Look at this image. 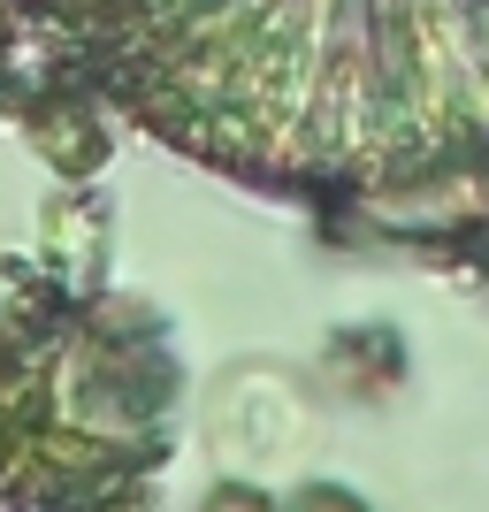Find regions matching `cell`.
<instances>
[{
	"mask_svg": "<svg viewBox=\"0 0 489 512\" xmlns=\"http://www.w3.org/2000/svg\"><path fill=\"white\" fill-rule=\"evenodd\" d=\"M199 512H276V497H268V490H253V482H214Z\"/></svg>",
	"mask_w": 489,
	"mask_h": 512,
	"instance_id": "5",
	"label": "cell"
},
{
	"mask_svg": "<svg viewBox=\"0 0 489 512\" xmlns=\"http://www.w3.org/2000/svg\"><path fill=\"white\" fill-rule=\"evenodd\" d=\"M276 512H367V497L337 490V482H306V490H298L291 505H276Z\"/></svg>",
	"mask_w": 489,
	"mask_h": 512,
	"instance_id": "4",
	"label": "cell"
},
{
	"mask_svg": "<svg viewBox=\"0 0 489 512\" xmlns=\"http://www.w3.org/2000/svg\"><path fill=\"white\" fill-rule=\"evenodd\" d=\"M107 123L291 207L489 184V0H46Z\"/></svg>",
	"mask_w": 489,
	"mask_h": 512,
	"instance_id": "1",
	"label": "cell"
},
{
	"mask_svg": "<svg viewBox=\"0 0 489 512\" xmlns=\"http://www.w3.org/2000/svg\"><path fill=\"white\" fill-rule=\"evenodd\" d=\"M184 421L169 314L23 268L0 291V512H146Z\"/></svg>",
	"mask_w": 489,
	"mask_h": 512,
	"instance_id": "2",
	"label": "cell"
},
{
	"mask_svg": "<svg viewBox=\"0 0 489 512\" xmlns=\"http://www.w3.org/2000/svg\"><path fill=\"white\" fill-rule=\"evenodd\" d=\"M62 107H100L62 62V31L46 0H0V123H46Z\"/></svg>",
	"mask_w": 489,
	"mask_h": 512,
	"instance_id": "3",
	"label": "cell"
}]
</instances>
